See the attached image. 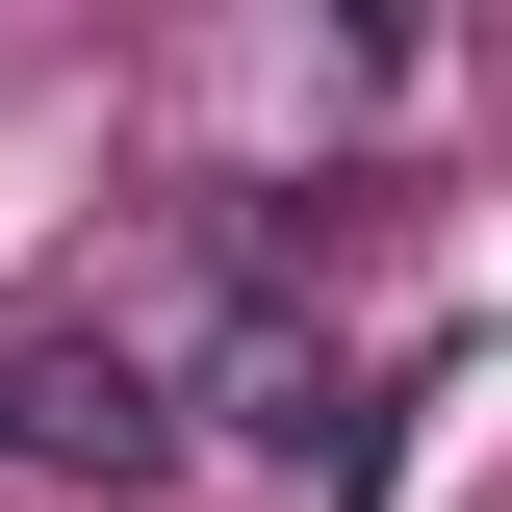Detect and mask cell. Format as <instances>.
I'll return each instance as SVG.
<instances>
[{
	"instance_id": "6da1fadb",
	"label": "cell",
	"mask_w": 512,
	"mask_h": 512,
	"mask_svg": "<svg viewBox=\"0 0 512 512\" xmlns=\"http://www.w3.org/2000/svg\"><path fill=\"white\" fill-rule=\"evenodd\" d=\"M0 436L52 461V487H154V461H180V384L128 359V333H26V359H0Z\"/></svg>"
}]
</instances>
